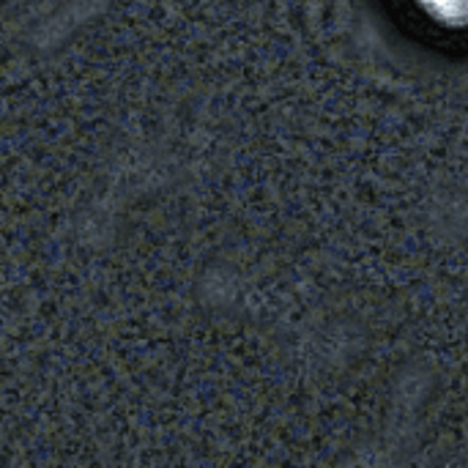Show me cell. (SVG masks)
I'll return each instance as SVG.
<instances>
[{
  "label": "cell",
  "instance_id": "1",
  "mask_svg": "<svg viewBox=\"0 0 468 468\" xmlns=\"http://www.w3.org/2000/svg\"><path fill=\"white\" fill-rule=\"evenodd\" d=\"M411 19L441 44L468 47V0H403Z\"/></svg>",
  "mask_w": 468,
  "mask_h": 468
}]
</instances>
